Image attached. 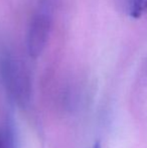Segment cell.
<instances>
[{"label": "cell", "mask_w": 147, "mask_h": 148, "mask_svg": "<svg viewBox=\"0 0 147 148\" xmlns=\"http://www.w3.org/2000/svg\"><path fill=\"white\" fill-rule=\"evenodd\" d=\"M0 84L11 101L20 106L30 98V79L24 62L10 41L0 35Z\"/></svg>", "instance_id": "cell-1"}, {"label": "cell", "mask_w": 147, "mask_h": 148, "mask_svg": "<svg viewBox=\"0 0 147 148\" xmlns=\"http://www.w3.org/2000/svg\"><path fill=\"white\" fill-rule=\"evenodd\" d=\"M53 2L39 0L32 14L26 33V49L28 55L36 59L42 53L49 42L53 27Z\"/></svg>", "instance_id": "cell-2"}, {"label": "cell", "mask_w": 147, "mask_h": 148, "mask_svg": "<svg viewBox=\"0 0 147 148\" xmlns=\"http://www.w3.org/2000/svg\"><path fill=\"white\" fill-rule=\"evenodd\" d=\"M0 148H18L16 130L8 119L0 123Z\"/></svg>", "instance_id": "cell-3"}, {"label": "cell", "mask_w": 147, "mask_h": 148, "mask_svg": "<svg viewBox=\"0 0 147 148\" xmlns=\"http://www.w3.org/2000/svg\"><path fill=\"white\" fill-rule=\"evenodd\" d=\"M127 12L133 18L141 17L147 13V0H127Z\"/></svg>", "instance_id": "cell-4"}, {"label": "cell", "mask_w": 147, "mask_h": 148, "mask_svg": "<svg viewBox=\"0 0 147 148\" xmlns=\"http://www.w3.org/2000/svg\"><path fill=\"white\" fill-rule=\"evenodd\" d=\"M93 148H102V147H101L100 142H96V143L94 144V146H93Z\"/></svg>", "instance_id": "cell-5"}]
</instances>
